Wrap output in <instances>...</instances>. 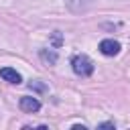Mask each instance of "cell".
Instances as JSON below:
<instances>
[{
    "label": "cell",
    "mask_w": 130,
    "mask_h": 130,
    "mask_svg": "<svg viewBox=\"0 0 130 130\" xmlns=\"http://www.w3.org/2000/svg\"><path fill=\"white\" fill-rule=\"evenodd\" d=\"M71 69L75 71V75L87 77V75L93 73V63L87 55H73L71 57Z\"/></svg>",
    "instance_id": "obj_1"
},
{
    "label": "cell",
    "mask_w": 130,
    "mask_h": 130,
    "mask_svg": "<svg viewBox=\"0 0 130 130\" xmlns=\"http://www.w3.org/2000/svg\"><path fill=\"white\" fill-rule=\"evenodd\" d=\"M18 106H20V110L26 112V114H32V112H39V110H41V102H39L37 98H30V95H22L20 102H18Z\"/></svg>",
    "instance_id": "obj_2"
},
{
    "label": "cell",
    "mask_w": 130,
    "mask_h": 130,
    "mask_svg": "<svg viewBox=\"0 0 130 130\" xmlns=\"http://www.w3.org/2000/svg\"><path fill=\"white\" fill-rule=\"evenodd\" d=\"M100 51H102L104 55H108V57H114V55L120 53V43L114 41V39H104V41L100 43Z\"/></svg>",
    "instance_id": "obj_3"
},
{
    "label": "cell",
    "mask_w": 130,
    "mask_h": 130,
    "mask_svg": "<svg viewBox=\"0 0 130 130\" xmlns=\"http://www.w3.org/2000/svg\"><path fill=\"white\" fill-rule=\"evenodd\" d=\"M0 77H2L4 81H8V83H16V85L22 81L20 73H18L16 69H12V67H2V69H0Z\"/></svg>",
    "instance_id": "obj_4"
},
{
    "label": "cell",
    "mask_w": 130,
    "mask_h": 130,
    "mask_svg": "<svg viewBox=\"0 0 130 130\" xmlns=\"http://www.w3.org/2000/svg\"><path fill=\"white\" fill-rule=\"evenodd\" d=\"M39 57H41L45 63H49V65L57 63V53H55V51H47V49H41V51H39Z\"/></svg>",
    "instance_id": "obj_5"
},
{
    "label": "cell",
    "mask_w": 130,
    "mask_h": 130,
    "mask_svg": "<svg viewBox=\"0 0 130 130\" xmlns=\"http://www.w3.org/2000/svg\"><path fill=\"white\" fill-rule=\"evenodd\" d=\"M28 85H30V89H37V91H45V89H47V87H45L43 83H39V81H30Z\"/></svg>",
    "instance_id": "obj_6"
},
{
    "label": "cell",
    "mask_w": 130,
    "mask_h": 130,
    "mask_svg": "<svg viewBox=\"0 0 130 130\" xmlns=\"http://www.w3.org/2000/svg\"><path fill=\"white\" fill-rule=\"evenodd\" d=\"M53 45H55V47L61 45V32H55V35H53Z\"/></svg>",
    "instance_id": "obj_7"
},
{
    "label": "cell",
    "mask_w": 130,
    "mask_h": 130,
    "mask_svg": "<svg viewBox=\"0 0 130 130\" xmlns=\"http://www.w3.org/2000/svg\"><path fill=\"white\" fill-rule=\"evenodd\" d=\"M98 128H116V126H114V122H102Z\"/></svg>",
    "instance_id": "obj_8"
}]
</instances>
